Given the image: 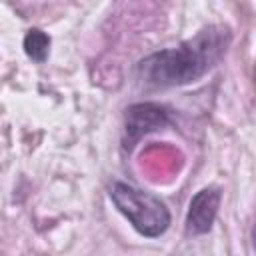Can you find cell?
Segmentation results:
<instances>
[{
	"instance_id": "obj_1",
	"label": "cell",
	"mask_w": 256,
	"mask_h": 256,
	"mask_svg": "<svg viewBox=\"0 0 256 256\" xmlns=\"http://www.w3.org/2000/svg\"><path fill=\"white\" fill-rule=\"evenodd\" d=\"M232 32L224 24H210L192 38L166 50L152 52L136 64L138 80L148 88H174L200 80L226 54Z\"/></svg>"
},
{
	"instance_id": "obj_2",
	"label": "cell",
	"mask_w": 256,
	"mask_h": 256,
	"mask_svg": "<svg viewBox=\"0 0 256 256\" xmlns=\"http://www.w3.org/2000/svg\"><path fill=\"white\" fill-rule=\"evenodd\" d=\"M108 194L116 210L132 224L138 234L146 238H158L168 230L172 216L168 206L158 196L120 180L112 182Z\"/></svg>"
},
{
	"instance_id": "obj_3",
	"label": "cell",
	"mask_w": 256,
	"mask_h": 256,
	"mask_svg": "<svg viewBox=\"0 0 256 256\" xmlns=\"http://www.w3.org/2000/svg\"><path fill=\"white\" fill-rule=\"evenodd\" d=\"M170 124V112L158 102H136L126 108L124 116V150H132L140 138L162 130Z\"/></svg>"
},
{
	"instance_id": "obj_4",
	"label": "cell",
	"mask_w": 256,
	"mask_h": 256,
	"mask_svg": "<svg viewBox=\"0 0 256 256\" xmlns=\"http://www.w3.org/2000/svg\"><path fill=\"white\" fill-rule=\"evenodd\" d=\"M220 200H222V192L216 186H206V188L198 190L192 196L190 204H188L186 232L188 234H194V236L208 234L212 230L214 222H216Z\"/></svg>"
},
{
	"instance_id": "obj_5",
	"label": "cell",
	"mask_w": 256,
	"mask_h": 256,
	"mask_svg": "<svg viewBox=\"0 0 256 256\" xmlns=\"http://www.w3.org/2000/svg\"><path fill=\"white\" fill-rule=\"evenodd\" d=\"M22 46H24V52L30 60L42 64L50 52V36L40 28H30L24 36Z\"/></svg>"
},
{
	"instance_id": "obj_6",
	"label": "cell",
	"mask_w": 256,
	"mask_h": 256,
	"mask_svg": "<svg viewBox=\"0 0 256 256\" xmlns=\"http://www.w3.org/2000/svg\"><path fill=\"white\" fill-rule=\"evenodd\" d=\"M252 246H254V250H256V222H254V226H252Z\"/></svg>"
}]
</instances>
